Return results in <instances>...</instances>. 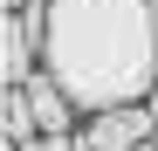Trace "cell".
<instances>
[{
	"label": "cell",
	"instance_id": "1",
	"mask_svg": "<svg viewBox=\"0 0 158 151\" xmlns=\"http://www.w3.org/2000/svg\"><path fill=\"white\" fill-rule=\"evenodd\" d=\"M41 69L83 110L144 103L158 83V0H48Z\"/></svg>",
	"mask_w": 158,
	"mask_h": 151
},
{
	"label": "cell",
	"instance_id": "2",
	"mask_svg": "<svg viewBox=\"0 0 158 151\" xmlns=\"http://www.w3.org/2000/svg\"><path fill=\"white\" fill-rule=\"evenodd\" d=\"M158 117L144 103H124V110H89V144L96 151H131V144H151Z\"/></svg>",
	"mask_w": 158,
	"mask_h": 151
},
{
	"label": "cell",
	"instance_id": "3",
	"mask_svg": "<svg viewBox=\"0 0 158 151\" xmlns=\"http://www.w3.org/2000/svg\"><path fill=\"white\" fill-rule=\"evenodd\" d=\"M21 89H28V103H35V131H41V137H69V131H76V110H83V103H76L48 69H35Z\"/></svg>",
	"mask_w": 158,
	"mask_h": 151
},
{
	"label": "cell",
	"instance_id": "4",
	"mask_svg": "<svg viewBox=\"0 0 158 151\" xmlns=\"http://www.w3.org/2000/svg\"><path fill=\"white\" fill-rule=\"evenodd\" d=\"M35 48H41V35L28 28V14H0V83L7 89H21L35 76Z\"/></svg>",
	"mask_w": 158,
	"mask_h": 151
},
{
	"label": "cell",
	"instance_id": "5",
	"mask_svg": "<svg viewBox=\"0 0 158 151\" xmlns=\"http://www.w3.org/2000/svg\"><path fill=\"white\" fill-rule=\"evenodd\" d=\"M0 131H7V144L41 137V131H35V103H28V89H7V96H0Z\"/></svg>",
	"mask_w": 158,
	"mask_h": 151
},
{
	"label": "cell",
	"instance_id": "6",
	"mask_svg": "<svg viewBox=\"0 0 158 151\" xmlns=\"http://www.w3.org/2000/svg\"><path fill=\"white\" fill-rule=\"evenodd\" d=\"M76 137V131H69ZM7 151H62V137H28V144H7Z\"/></svg>",
	"mask_w": 158,
	"mask_h": 151
},
{
	"label": "cell",
	"instance_id": "7",
	"mask_svg": "<svg viewBox=\"0 0 158 151\" xmlns=\"http://www.w3.org/2000/svg\"><path fill=\"white\" fill-rule=\"evenodd\" d=\"M21 7H28V0H0V14H21Z\"/></svg>",
	"mask_w": 158,
	"mask_h": 151
},
{
	"label": "cell",
	"instance_id": "8",
	"mask_svg": "<svg viewBox=\"0 0 158 151\" xmlns=\"http://www.w3.org/2000/svg\"><path fill=\"white\" fill-rule=\"evenodd\" d=\"M144 110H151V117H158V83H151V96H144Z\"/></svg>",
	"mask_w": 158,
	"mask_h": 151
}]
</instances>
